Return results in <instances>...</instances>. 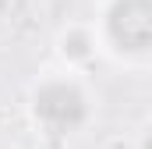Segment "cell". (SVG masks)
I'll return each mask as SVG.
<instances>
[{
    "label": "cell",
    "mask_w": 152,
    "mask_h": 149,
    "mask_svg": "<svg viewBox=\"0 0 152 149\" xmlns=\"http://www.w3.org/2000/svg\"><path fill=\"white\" fill-rule=\"evenodd\" d=\"M110 29L117 43L127 50H145L152 36V4L149 0H120L110 14Z\"/></svg>",
    "instance_id": "6da1fadb"
},
{
    "label": "cell",
    "mask_w": 152,
    "mask_h": 149,
    "mask_svg": "<svg viewBox=\"0 0 152 149\" xmlns=\"http://www.w3.org/2000/svg\"><path fill=\"white\" fill-rule=\"evenodd\" d=\"M36 110L50 128L64 131V128H75L81 121L85 103H81V92L71 89V85H46L39 92V100H36Z\"/></svg>",
    "instance_id": "7a4b0ae2"
}]
</instances>
